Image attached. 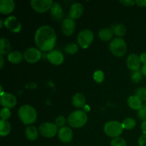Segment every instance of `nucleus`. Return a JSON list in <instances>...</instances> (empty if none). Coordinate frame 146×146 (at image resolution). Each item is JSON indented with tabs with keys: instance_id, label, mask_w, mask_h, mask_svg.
Here are the masks:
<instances>
[{
	"instance_id": "nucleus-1",
	"label": "nucleus",
	"mask_w": 146,
	"mask_h": 146,
	"mask_svg": "<svg viewBox=\"0 0 146 146\" xmlns=\"http://www.w3.org/2000/svg\"><path fill=\"white\" fill-rule=\"evenodd\" d=\"M56 34L54 28L48 25L40 27L34 35V43L41 51H51L56 43Z\"/></svg>"
},
{
	"instance_id": "nucleus-2",
	"label": "nucleus",
	"mask_w": 146,
	"mask_h": 146,
	"mask_svg": "<svg viewBox=\"0 0 146 146\" xmlns=\"http://www.w3.org/2000/svg\"><path fill=\"white\" fill-rule=\"evenodd\" d=\"M18 115L20 121L24 125H31L36 122L37 118L36 110L30 105H23L18 111Z\"/></svg>"
},
{
	"instance_id": "nucleus-3",
	"label": "nucleus",
	"mask_w": 146,
	"mask_h": 146,
	"mask_svg": "<svg viewBox=\"0 0 146 146\" xmlns=\"http://www.w3.org/2000/svg\"><path fill=\"white\" fill-rule=\"evenodd\" d=\"M88 121L86 112L83 110L74 111L68 115L67 123L68 125L74 128H80L86 125Z\"/></svg>"
},
{
	"instance_id": "nucleus-4",
	"label": "nucleus",
	"mask_w": 146,
	"mask_h": 146,
	"mask_svg": "<svg viewBox=\"0 0 146 146\" xmlns=\"http://www.w3.org/2000/svg\"><path fill=\"white\" fill-rule=\"evenodd\" d=\"M124 128L122 123L117 121H110L105 123L104 131L106 135L112 138H118L122 135Z\"/></svg>"
},
{
	"instance_id": "nucleus-5",
	"label": "nucleus",
	"mask_w": 146,
	"mask_h": 146,
	"mask_svg": "<svg viewBox=\"0 0 146 146\" xmlns=\"http://www.w3.org/2000/svg\"><path fill=\"white\" fill-rule=\"evenodd\" d=\"M109 50L115 57H123L127 52V44L123 38H114L109 44Z\"/></svg>"
},
{
	"instance_id": "nucleus-6",
	"label": "nucleus",
	"mask_w": 146,
	"mask_h": 146,
	"mask_svg": "<svg viewBox=\"0 0 146 146\" xmlns=\"http://www.w3.org/2000/svg\"><path fill=\"white\" fill-rule=\"evenodd\" d=\"M94 40V34L91 30L84 29L80 31L77 36L78 45L82 48H87L91 46Z\"/></svg>"
},
{
	"instance_id": "nucleus-7",
	"label": "nucleus",
	"mask_w": 146,
	"mask_h": 146,
	"mask_svg": "<svg viewBox=\"0 0 146 146\" xmlns=\"http://www.w3.org/2000/svg\"><path fill=\"white\" fill-rule=\"evenodd\" d=\"M38 131L42 136L47 138H52L55 137L56 134H58V129L55 123L45 122L39 125Z\"/></svg>"
},
{
	"instance_id": "nucleus-8",
	"label": "nucleus",
	"mask_w": 146,
	"mask_h": 146,
	"mask_svg": "<svg viewBox=\"0 0 146 146\" xmlns=\"http://www.w3.org/2000/svg\"><path fill=\"white\" fill-rule=\"evenodd\" d=\"M53 4L54 1L51 0H31L30 1L31 8L36 12L39 14H43L49 11Z\"/></svg>"
},
{
	"instance_id": "nucleus-9",
	"label": "nucleus",
	"mask_w": 146,
	"mask_h": 146,
	"mask_svg": "<svg viewBox=\"0 0 146 146\" xmlns=\"http://www.w3.org/2000/svg\"><path fill=\"white\" fill-rule=\"evenodd\" d=\"M42 57V53L38 48L30 47L25 50L24 52V58L27 62L29 64L37 63Z\"/></svg>"
},
{
	"instance_id": "nucleus-10",
	"label": "nucleus",
	"mask_w": 146,
	"mask_h": 146,
	"mask_svg": "<svg viewBox=\"0 0 146 146\" xmlns=\"http://www.w3.org/2000/svg\"><path fill=\"white\" fill-rule=\"evenodd\" d=\"M4 24L7 29L14 33H19L21 31L22 27L21 22L17 19L15 16H9L7 17L4 19Z\"/></svg>"
},
{
	"instance_id": "nucleus-11",
	"label": "nucleus",
	"mask_w": 146,
	"mask_h": 146,
	"mask_svg": "<svg viewBox=\"0 0 146 146\" xmlns=\"http://www.w3.org/2000/svg\"><path fill=\"white\" fill-rule=\"evenodd\" d=\"M61 31L66 36H70L74 33L76 29L75 21L70 17L63 19L61 25Z\"/></svg>"
},
{
	"instance_id": "nucleus-12",
	"label": "nucleus",
	"mask_w": 146,
	"mask_h": 146,
	"mask_svg": "<svg viewBox=\"0 0 146 146\" xmlns=\"http://www.w3.org/2000/svg\"><path fill=\"white\" fill-rule=\"evenodd\" d=\"M46 58L50 64L54 66H59L64 61V56L58 50H52L46 54Z\"/></svg>"
},
{
	"instance_id": "nucleus-13",
	"label": "nucleus",
	"mask_w": 146,
	"mask_h": 146,
	"mask_svg": "<svg viewBox=\"0 0 146 146\" xmlns=\"http://www.w3.org/2000/svg\"><path fill=\"white\" fill-rule=\"evenodd\" d=\"M0 102L3 108H12L16 106L17 104V97L11 93H5L2 96H0Z\"/></svg>"
},
{
	"instance_id": "nucleus-14",
	"label": "nucleus",
	"mask_w": 146,
	"mask_h": 146,
	"mask_svg": "<svg viewBox=\"0 0 146 146\" xmlns=\"http://www.w3.org/2000/svg\"><path fill=\"white\" fill-rule=\"evenodd\" d=\"M141 64L140 56L136 54H130L126 59L127 67L133 72L141 70Z\"/></svg>"
},
{
	"instance_id": "nucleus-15",
	"label": "nucleus",
	"mask_w": 146,
	"mask_h": 146,
	"mask_svg": "<svg viewBox=\"0 0 146 146\" xmlns=\"http://www.w3.org/2000/svg\"><path fill=\"white\" fill-rule=\"evenodd\" d=\"M58 138L64 143H68L71 142L74 137V133L71 128L68 126L61 128L58 131Z\"/></svg>"
},
{
	"instance_id": "nucleus-16",
	"label": "nucleus",
	"mask_w": 146,
	"mask_h": 146,
	"mask_svg": "<svg viewBox=\"0 0 146 146\" xmlns=\"http://www.w3.org/2000/svg\"><path fill=\"white\" fill-rule=\"evenodd\" d=\"M84 11V7L82 4L79 2L74 3L71 6L69 9V17L72 19L76 20L78 19L81 18V16L83 15Z\"/></svg>"
},
{
	"instance_id": "nucleus-17",
	"label": "nucleus",
	"mask_w": 146,
	"mask_h": 146,
	"mask_svg": "<svg viewBox=\"0 0 146 146\" xmlns=\"http://www.w3.org/2000/svg\"><path fill=\"white\" fill-rule=\"evenodd\" d=\"M15 9V2L13 0L0 1V13L1 14H9Z\"/></svg>"
},
{
	"instance_id": "nucleus-18",
	"label": "nucleus",
	"mask_w": 146,
	"mask_h": 146,
	"mask_svg": "<svg viewBox=\"0 0 146 146\" xmlns=\"http://www.w3.org/2000/svg\"><path fill=\"white\" fill-rule=\"evenodd\" d=\"M51 16L56 21H61L64 17V10L58 3L54 2L52 7L50 9Z\"/></svg>"
},
{
	"instance_id": "nucleus-19",
	"label": "nucleus",
	"mask_w": 146,
	"mask_h": 146,
	"mask_svg": "<svg viewBox=\"0 0 146 146\" xmlns=\"http://www.w3.org/2000/svg\"><path fill=\"white\" fill-rule=\"evenodd\" d=\"M127 104L130 108L135 111H139L143 105L142 100L138 98L136 95L129 96V98L127 100Z\"/></svg>"
},
{
	"instance_id": "nucleus-20",
	"label": "nucleus",
	"mask_w": 146,
	"mask_h": 146,
	"mask_svg": "<svg viewBox=\"0 0 146 146\" xmlns=\"http://www.w3.org/2000/svg\"><path fill=\"white\" fill-rule=\"evenodd\" d=\"M115 35L113 32V30L111 28H104L101 29L98 32V37L100 39L103 41H112L113 39V36Z\"/></svg>"
},
{
	"instance_id": "nucleus-21",
	"label": "nucleus",
	"mask_w": 146,
	"mask_h": 146,
	"mask_svg": "<svg viewBox=\"0 0 146 146\" xmlns=\"http://www.w3.org/2000/svg\"><path fill=\"white\" fill-rule=\"evenodd\" d=\"M86 96L81 93H76L72 97V104L77 108H84L86 106Z\"/></svg>"
},
{
	"instance_id": "nucleus-22",
	"label": "nucleus",
	"mask_w": 146,
	"mask_h": 146,
	"mask_svg": "<svg viewBox=\"0 0 146 146\" xmlns=\"http://www.w3.org/2000/svg\"><path fill=\"white\" fill-rule=\"evenodd\" d=\"M39 131L34 125H28L25 129V135L29 141H34L38 138Z\"/></svg>"
},
{
	"instance_id": "nucleus-23",
	"label": "nucleus",
	"mask_w": 146,
	"mask_h": 146,
	"mask_svg": "<svg viewBox=\"0 0 146 146\" xmlns=\"http://www.w3.org/2000/svg\"><path fill=\"white\" fill-rule=\"evenodd\" d=\"M24 58V54L19 51H11L7 56V59L13 64H19L22 61Z\"/></svg>"
},
{
	"instance_id": "nucleus-24",
	"label": "nucleus",
	"mask_w": 146,
	"mask_h": 146,
	"mask_svg": "<svg viewBox=\"0 0 146 146\" xmlns=\"http://www.w3.org/2000/svg\"><path fill=\"white\" fill-rule=\"evenodd\" d=\"M11 45L9 40L7 38L0 39V55H7L11 52Z\"/></svg>"
},
{
	"instance_id": "nucleus-25",
	"label": "nucleus",
	"mask_w": 146,
	"mask_h": 146,
	"mask_svg": "<svg viewBox=\"0 0 146 146\" xmlns=\"http://www.w3.org/2000/svg\"><path fill=\"white\" fill-rule=\"evenodd\" d=\"M11 131V125L8 121L0 120V135L4 137L8 135Z\"/></svg>"
},
{
	"instance_id": "nucleus-26",
	"label": "nucleus",
	"mask_w": 146,
	"mask_h": 146,
	"mask_svg": "<svg viewBox=\"0 0 146 146\" xmlns=\"http://www.w3.org/2000/svg\"><path fill=\"white\" fill-rule=\"evenodd\" d=\"M78 49H79V46L78 45V44L73 42L67 43L64 46V51L70 55H74L76 54L78 51Z\"/></svg>"
},
{
	"instance_id": "nucleus-27",
	"label": "nucleus",
	"mask_w": 146,
	"mask_h": 146,
	"mask_svg": "<svg viewBox=\"0 0 146 146\" xmlns=\"http://www.w3.org/2000/svg\"><path fill=\"white\" fill-rule=\"evenodd\" d=\"M113 30L114 34L118 36V38H122L126 33V27L123 24H118L115 25L113 28Z\"/></svg>"
},
{
	"instance_id": "nucleus-28",
	"label": "nucleus",
	"mask_w": 146,
	"mask_h": 146,
	"mask_svg": "<svg viewBox=\"0 0 146 146\" xmlns=\"http://www.w3.org/2000/svg\"><path fill=\"white\" fill-rule=\"evenodd\" d=\"M124 130H132L136 125V121L133 118H126L122 122Z\"/></svg>"
},
{
	"instance_id": "nucleus-29",
	"label": "nucleus",
	"mask_w": 146,
	"mask_h": 146,
	"mask_svg": "<svg viewBox=\"0 0 146 146\" xmlns=\"http://www.w3.org/2000/svg\"><path fill=\"white\" fill-rule=\"evenodd\" d=\"M111 146H127V143L123 138L118 137L113 138L111 141Z\"/></svg>"
},
{
	"instance_id": "nucleus-30",
	"label": "nucleus",
	"mask_w": 146,
	"mask_h": 146,
	"mask_svg": "<svg viewBox=\"0 0 146 146\" xmlns=\"http://www.w3.org/2000/svg\"><path fill=\"white\" fill-rule=\"evenodd\" d=\"M94 80L98 84H101L104 80V73L101 70H97L94 74Z\"/></svg>"
},
{
	"instance_id": "nucleus-31",
	"label": "nucleus",
	"mask_w": 146,
	"mask_h": 146,
	"mask_svg": "<svg viewBox=\"0 0 146 146\" xmlns=\"http://www.w3.org/2000/svg\"><path fill=\"white\" fill-rule=\"evenodd\" d=\"M135 95L141 98L143 102H146V88L145 87H141L138 88L135 91Z\"/></svg>"
},
{
	"instance_id": "nucleus-32",
	"label": "nucleus",
	"mask_w": 146,
	"mask_h": 146,
	"mask_svg": "<svg viewBox=\"0 0 146 146\" xmlns=\"http://www.w3.org/2000/svg\"><path fill=\"white\" fill-rule=\"evenodd\" d=\"M143 75L141 74V71H133L131 75V80L133 83L135 84H138V83L141 82L143 79Z\"/></svg>"
},
{
	"instance_id": "nucleus-33",
	"label": "nucleus",
	"mask_w": 146,
	"mask_h": 146,
	"mask_svg": "<svg viewBox=\"0 0 146 146\" xmlns=\"http://www.w3.org/2000/svg\"><path fill=\"white\" fill-rule=\"evenodd\" d=\"M11 112L10 111L9 108H3L1 109L0 111V118L1 120H5L7 121L9 118L11 117Z\"/></svg>"
},
{
	"instance_id": "nucleus-34",
	"label": "nucleus",
	"mask_w": 146,
	"mask_h": 146,
	"mask_svg": "<svg viewBox=\"0 0 146 146\" xmlns=\"http://www.w3.org/2000/svg\"><path fill=\"white\" fill-rule=\"evenodd\" d=\"M67 123V119H66V118L63 115H59L57 118H56L55 119V125H56L58 128H63V127L65 126L66 123Z\"/></svg>"
},
{
	"instance_id": "nucleus-35",
	"label": "nucleus",
	"mask_w": 146,
	"mask_h": 146,
	"mask_svg": "<svg viewBox=\"0 0 146 146\" xmlns=\"http://www.w3.org/2000/svg\"><path fill=\"white\" fill-rule=\"evenodd\" d=\"M138 115L143 121H146V103L143 105L141 109L138 111Z\"/></svg>"
},
{
	"instance_id": "nucleus-36",
	"label": "nucleus",
	"mask_w": 146,
	"mask_h": 146,
	"mask_svg": "<svg viewBox=\"0 0 146 146\" xmlns=\"http://www.w3.org/2000/svg\"><path fill=\"white\" fill-rule=\"evenodd\" d=\"M138 143L139 146H146V135L143 134V135L138 138Z\"/></svg>"
},
{
	"instance_id": "nucleus-37",
	"label": "nucleus",
	"mask_w": 146,
	"mask_h": 146,
	"mask_svg": "<svg viewBox=\"0 0 146 146\" xmlns=\"http://www.w3.org/2000/svg\"><path fill=\"white\" fill-rule=\"evenodd\" d=\"M120 3L125 7H131L133 6L135 4V1L133 0H123V1H120Z\"/></svg>"
},
{
	"instance_id": "nucleus-38",
	"label": "nucleus",
	"mask_w": 146,
	"mask_h": 146,
	"mask_svg": "<svg viewBox=\"0 0 146 146\" xmlns=\"http://www.w3.org/2000/svg\"><path fill=\"white\" fill-rule=\"evenodd\" d=\"M135 4H137L140 7H146V0H136Z\"/></svg>"
},
{
	"instance_id": "nucleus-39",
	"label": "nucleus",
	"mask_w": 146,
	"mask_h": 146,
	"mask_svg": "<svg viewBox=\"0 0 146 146\" xmlns=\"http://www.w3.org/2000/svg\"><path fill=\"white\" fill-rule=\"evenodd\" d=\"M139 56H140V60H141V64H142L143 65L146 64V52L142 53Z\"/></svg>"
},
{
	"instance_id": "nucleus-40",
	"label": "nucleus",
	"mask_w": 146,
	"mask_h": 146,
	"mask_svg": "<svg viewBox=\"0 0 146 146\" xmlns=\"http://www.w3.org/2000/svg\"><path fill=\"white\" fill-rule=\"evenodd\" d=\"M141 131H142L143 133L146 135V121H143L142 123H141Z\"/></svg>"
},
{
	"instance_id": "nucleus-41",
	"label": "nucleus",
	"mask_w": 146,
	"mask_h": 146,
	"mask_svg": "<svg viewBox=\"0 0 146 146\" xmlns=\"http://www.w3.org/2000/svg\"><path fill=\"white\" fill-rule=\"evenodd\" d=\"M140 71H141L143 76L145 77L146 78V64H144V65H143L142 66H141V70H140Z\"/></svg>"
},
{
	"instance_id": "nucleus-42",
	"label": "nucleus",
	"mask_w": 146,
	"mask_h": 146,
	"mask_svg": "<svg viewBox=\"0 0 146 146\" xmlns=\"http://www.w3.org/2000/svg\"><path fill=\"white\" fill-rule=\"evenodd\" d=\"M4 65V58L2 55H0V68H3Z\"/></svg>"
},
{
	"instance_id": "nucleus-43",
	"label": "nucleus",
	"mask_w": 146,
	"mask_h": 146,
	"mask_svg": "<svg viewBox=\"0 0 146 146\" xmlns=\"http://www.w3.org/2000/svg\"><path fill=\"white\" fill-rule=\"evenodd\" d=\"M3 25H4V21H3L1 19H0V28L2 29Z\"/></svg>"
},
{
	"instance_id": "nucleus-44",
	"label": "nucleus",
	"mask_w": 146,
	"mask_h": 146,
	"mask_svg": "<svg viewBox=\"0 0 146 146\" xmlns=\"http://www.w3.org/2000/svg\"><path fill=\"white\" fill-rule=\"evenodd\" d=\"M68 146H72V145H68Z\"/></svg>"
}]
</instances>
